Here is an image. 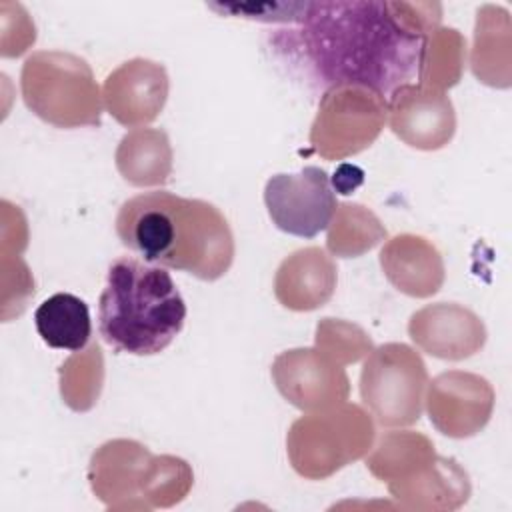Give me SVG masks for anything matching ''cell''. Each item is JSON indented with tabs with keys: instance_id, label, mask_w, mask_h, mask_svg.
<instances>
[{
	"instance_id": "6da1fadb",
	"label": "cell",
	"mask_w": 512,
	"mask_h": 512,
	"mask_svg": "<svg viewBox=\"0 0 512 512\" xmlns=\"http://www.w3.org/2000/svg\"><path fill=\"white\" fill-rule=\"evenodd\" d=\"M440 20L438 2H304L274 44L314 88L354 84L386 98L416 78L422 42Z\"/></svg>"
},
{
	"instance_id": "7a4b0ae2",
	"label": "cell",
	"mask_w": 512,
	"mask_h": 512,
	"mask_svg": "<svg viewBox=\"0 0 512 512\" xmlns=\"http://www.w3.org/2000/svg\"><path fill=\"white\" fill-rule=\"evenodd\" d=\"M120 242L144 262L200 280L222 278L234 260V236L224 214L200 198L166 190L126 200L114 220Z\"/></svg>"
},
{
	"instance_id": "3957f363",
	"label": "cell",
	"mask_w": 512,
	"mask_h": 512,
	"mask_svg": "<svg viewBox=\"0 0 512 512\" xmlns=\"http://www.w3.org/2000/svg\"><path fill=\"white\" fill-rule=\"evenodd\" d=\"M184 320L186 302L164 266L134 256L110 264L98 300V328L108 346L134 356L158 354Z\"/></svg>"
},
{
	"instance_id": "277c9868",
	"label": "cell",
	"mask_w": 512,
	"mask_h": 512,
	"mask_svg": "<svg viewBox=\"0 0 512 512\" xmlns=\"http://www.w3.org/2000/svg\"><path fill=\"white\" fill-rule=\"evenodd\" d=\"M88 480L94 496L110 510H150L184 500L194 474L178 456H154L136 440L114 438L94 450Z\"/></svg>"
},
{
	"instance_id": "5b68a950",
	"label": "cell",
	"mask_w": 512,
	"mask_h": 512,
	"mask_svg": "<svg viewBox=\"0 0 512 512\" xmlns=\"http://www.w3.org/2000/svg\"><path fill=\"white\" fill-rule=\"evenodd\" d=\"M20 92L26 108L56 128L100 126L102 90L90 64L64 50L32 52L20 72Z\"/></svg>"
},
{
	"instance_id": "8992f818",
	"label": "cell",
	"mask_w": 512,
	"mask_h": 512,
	"mask_svg": "<svg viewBox=\"0 0 512 512\" xmlns=\"http://www.w3.org/2000/svg\"><path fill=\"white\" fill-rule=\"evenodd\" d=\"M374 438L372 414L358 404L342 402L294 420L286 434V452L298 476L324 480L364 458Z\"/></svg>"
},
{
	"instance_id": "52a82bcc",
	"label": "cell",
	"mask_w": 512,
	"mask_h": 512,
	"mask_svg": "<svg viewBox=\"0 0 512 512\" xmlns=\"http://www.w3.org/2000/svg\"><path fill=\"white\" fill-rule=\"evenodd\" d=\"M428 370L422 356L404 342L372 348L360 372V398L386 428L412 426L424 410Z\"/></svg>"
},
{
	"instance_id": "ba28073f",
	"label": "cell",
	"mask_w": 512,
	"mask_h": 512,
	"mask_svg": "<svg viewBox=\"0 0 512 512\" xmlns=\"http://www.w3.org/2000/svg\"><path fill=\"white\" fill-rule=\"evenodd\" d=\"M388 122L386 98L366 86L324 90L310 126V148L324 160H344L370 148Z\"/></svg>"
},
{
	"instance_id": "9c48e42d",
	"label": "cell",
	"mask_w": 512,
	"mask_h": 512,
	"mask_svg": "<svg viewBox=\"0 0 512 512\" xmlns=\"http://www.w3.org/2000/svg\"><path fill=\"white\" fill-rule=\"evenodd\" d=\"M264 204L274 226L298 238H314L326 230L338 206L330 176L318 166L270 176L264 186Z\"/></svg>"
},
{
	"instance_id": "30bf717a",
	"label": "cell",
	"mask_w": 512,
	"mask_h": 512,
	"mask_svg": "<svg viewBox=\"0 0 512 512\" xmlns=\"http://www.w3.org/2000/svg\"><path fill=\"white\" fill-rule=\"evenodd\" d=\"M496 392L474 372L448 370L428 380L424 406L430 424L448 438L476 436L490 422Z\"/></svg>"
},
{
	"instance_id": "8fae6325",
	"label": "cell",
	"mask_w": 512,
	"mask_h": 512,
	"mask_svg": "<svg viewBox=\"0 0 512 512\" xmlns=\"http://www.w3.org/2000/svg\"><path fill=\"white\" fill-rule=\"evenodd\" d=\"M276 390L302 412H316L342 404L350 396L344 366L318 348H292L280 352L270 368Z\"/></svg>"
},
{
	"instance_id": "7c38bea8",
	"label": "cell",
	"mask_w": 512,
	"mask_h": 512,
	"mask_svg": "<svg viewBox=\"0 0 512 512\" xmlns=\"http://www.w3.org/2000/svg\"><path fill=\"white\" fill-rule=\"evenodd\" d=\"M390 130L410 148L440 150L454 138L456 112L446 92L402 84L386 100Z\"/></svg>"
},
{
	"instance_id": "4fadbf2b",
	"label": "cell",
	"mask_w": 512,
	"mask_h": 512,
	"mask_svg": "<svg viewBox=\"0 0 512 512\" xmlns=\"http://www.w3.org/2000/svg\"><path fill=\"white\" fill-rule=\"evenodd\" d=\"M170 80L164 64L130 58L112 70L102 86L108 114L126 128H142L158 118L168 100Z\"/></svg>"
},
{
	"instance_id": "5bb4252c",
	"label": "cell",
	"mask_w": 512,
	"mask_h": 512,
	"mask_svg": "<svg viewBox=\"0 0 512 512\" xmlns=\"http://www.w3.org/2000/svg\"><path fill=\"white\" fill-rule=\"evenodd\" d=\"M408 336L426 354L440 360H466L486 344V326L476 312L456 302H436L416 310Z\"/></svg>"
},
{
	"instance_id": "9a60e30c",
	"label": "cell",
	"mask_w": 512,
	"mask_h": 512,
	"mask_svg": "<svg viewBox=\"0 0 512 512\" xmlns=\"http://www.w3.org/2000/svg\"><path fill=\"white\" fill-rule=\"evenodd\" d=\"M338 282V268L332 256L306 246L288 254L274 274V296L280 306L294 312H310L324 306Z\"/></svg>"
},
{
	"instance_id": "2e32d148",
	"label": "cell",
	"mask_w": 512,
	"mask_h": 512,
	"mask_svg": "<svg viewBox=\"0 0 512 512\" xmlns=\"http://www.w3.org/2000/svg\"><path fill=\"white\" fill-rule=\"evenodd\" d=\"M380 268L386 280L402 294L430 298L444 284V260L438 248L420 234H398L384 242Z\"/></svg>"
},
{
	"instance_id": "e0dca14e",
	"label": "cell",
	"mask_w": 512,
	"mask_h": 512,
	"mask_svg": "<svg viewBox=\"0 0 512 512\" xmlns=\"http://www.w3.org/2000/svg\"><path fill=\"white\" fill-rule=\"evenodd\" d=\"M388 492L406 510H458L470 498L472 486L466 470L446 456H438L420 472L388 482Z\"/></svg>"
},
{
	"instance_id": "ac0fdd59",
	"label": "cell",
	"mask_w": 512,
	"mask_h": 512,
	"mask_svg": "<svg viewBox=\"0 0 512 512\" xmlns=\"http://www.w3.org/2000/svg\"><path fill=\"white\" fill-rule=\"evenodd\" d=\"M510 32L512 24L506 8L494 4H484L478 8L470 68L472 74L486 86L510 88L512 84Z\"/></svg>"
},
{
	"instance_id": "d6986e66",
	"label": "cell",
	"mask_w": 512,
	"mask_h": 512,
	"mask_svg": "<svg viewBox=\"0 0 512 512\" xmlns=\"http://www.w3.org/2000/svg\"><path fill=\"white\" fill-rule=\"evenodd\" d=\"M172 146L162 128H132L118 142L114 162L120 176L138 188L164 186L172 174Z\"/></svg>"
},
{
	"instance_id": "ffe728a7",
	"label": "cell",
	"mask_w": 512,
	"mask_h": 512,
	"mask_svg": "<svg viewBox=\"0 0 512 512\" xmlns=\"http://www.w3.org/2000/svg\"><path fill=\"white\" fill-rule=\"evenodd\" d=\"M436 458L432 440L414 430L384 432L366 454V468L380 482L404 480Z\"/></svg>"
},
{
	"instance_id": "44dd1931",
	"label": "cell",
	"mask_w": 512,
	"mask_h": 512,
	"mask_svg": "<svg viewBox=\"0 0 512 512\" xmlns=\"http://www.w3.org/2000/svg\"><path fill=\"white\" fill-rule=\"evenodd\" d=\"M34 324L40 338L60 350H84L92 334L86 302L70 292H58L46 298L34 312Z\"/></svg>"
},
{
	"instance_id": "7402d4cb",
	"label": "cell",
	"mask_w": 512,
	"mask_h": 512,
	"mask_svg": "<svg viewBox=\"0 0 512 512\" xmlns=\"http://www.w3.org/2000/svg\"><path fill=\"white\" fill-rule=\"evenodd\" d=\"M326 230V248L338 258H358L388 236L380 218L358 202L338 204Z\"/></svg>"
},
{
	"instance_id": "603a6c76",
	"label": "cell",
	"mask_w": 512,
	"mask_h": 512,
	"mask_svg": "<svg viewBox=\"0 0 512 512\" xmlns=\"http://www.w3.org/2000/svg\"><path fill=\"white\" fill-rule=\"evenodd\" d=\"M466 64V38L456 28L438 26L422 42L418 84L444 92L460 82Z\"/></svg>"
},
{
	"instance_id": "cb8c5ba5",
	"label": "cell",
	"mask_w": 512,
	"mask_h": 512,
	"mask_svg": "<svg viewBox=\"0 0 512 512\" xmlns=\"http://www.w3.org/2000/svg\"><path fill=\"white\" fill-rule=\"evenodd\" d=\"M104 358L98 342H90L86 350L74 352L60 366V394L68 408L76 412L90 410L102 392Z\"/></svg>"
},
{
	"instance_id": "d4e9b609",
	"label": "cell",
	"mask_w": 512,
	"mask_h": 512,
	"mask_svg": "<svg viewBox=\"0 0 512 512\" xmlns=\"http://www.w3.org/2000/svg\"><path fill=\"white\" fill-rule=\"evenodd\" d=\"M314 348L340 366L354 364L366 358L374 344L372 338L358 326L340 318H322L316 324Z\"/></svg>"
},
{
	"instance_id": "484cf974",
	"label": "cell",
	"mask_w": 512,
	"mask_h": 512,
	"mask_svg": "<svg viewBox=\"0 0 512 512\" xmlns=\"http://www.w3.org/2000/svg\"><path fill=\"white\" fill-rule=\"evenodd\" d=\"M208 8L220 14H232L238 18L258 22H286L296 24L304 2H268V4H208Z\"/></svg>"
}]
</instances>
